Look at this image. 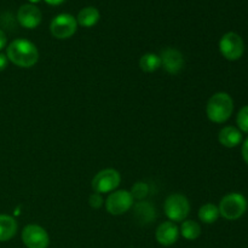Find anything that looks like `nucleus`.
I'll list each match as a JSON object with an SVG mask.
<instances>
[{
	"label": "nucleus",
	"mask_w": 248,
	"mask_h": 248,
	"mask_svg": "<svg viewBox=\"0 0 248 248\" xmlns=\"http://www.w3.org/2000/svg\"><path fill=\"white\" fill-rule=\"evenodd\" d=\"M7 60L21 68H31L38 62L39 51L31 41L16 39L7 46Z\"/></svg>",
	"instance_id": "1"
},
{
	"label": "nucleus",
	"mask_w": 248,
	"mask_h": 248,
	"mask_svg": "<svg viewBox=\"0 0 248 248\" xmlns=\"http://www.w3.org/2000/svg\"><path fill=\"white\" fill-rule=\"evenodd\" d=\"M234 110V102L232 98L225 92L215 93L207 102L206 113L207 118L212 123L223 124L232 116Z\"/></svg>",
	"instance_id": "2"
},
{
	"label": "nucleus",
	"mask_w": 248,
	"mask_h": 248,
	"mask_svg": "<svg viewBox=\"0 0 248 248\" xmlns=\"http://www.w3.org/2000/svg\"><path fill=\"white\" fill-rule=\"evenodd\" d=\"M219 216L228 220H236L245 215L247 210V200L239 193L225 195L219 203Z\"/></svg>",
	"instance_id": "3"
},
{
	"label": "nucleus",
	"mask_w": 248,
	"mask_h": 248,
	"mask_svg": "<svg viewBox=\"0 0 248 248\" xmlns=\"http://www.w3.org/2000/svg\"><path fill=\"white\" fill-rule=\"evenodd\" d=\"M164 211L171 222H183L190 212V203L182 194H172L165 201Z\"/></svg>",
	"instance_id": "4"
},
{
	"label": "nucleus",
	"mask_w": 248,
	"mask_h": 248,
	"mask_svg": "<svg viewBox=\"0 0 248 248\" xmlns=\"http://www.w3.org/2000/svg\"><path fill=\"white\" fill-rule=\"evenodd\" d=\"M121 182V176L116 170L106 169L99 171L92 179V189L94 193L106 194L114 191Z\"/></svg>",
	"instance_id": "5"
},
{
	"label": "nucleus",
	"mask_w": 248,
	"mask_h": 248,
	"mask_svg": "<svg viewBox=\"0 0 248 248\" xmlns=\"http://www.w3.org/2000/svg\"><path fill=\"white\" fill-rule=\"evenodd\" d=\"M220 53L229 61H237L242 57L245 44L241 36L234 31L224 34L219 41Z\"/></svg>",
	"instance_id": "6"
},
{
	"label": "nucleus",
	"mask_w": 248,
	"mask_h": 248,
	"mask_svg": "<svg viewBox=\"0 0 248 248\" xmlns=\"http://www.w3.org/2000/svg\"><path fill=\"white\" fill-rule=\"evenodd\" d=\"M78 29V22L74 16L69 14H61L51 21L50 31L55 38L68 39L75 34Z\"/></svg>",
	"instance_id": "7"
},
{
	"label": "nucleus",
	"mask_w": 248,
	"mask_h": 248,
	"mask_svg": "<svg viewBox=\"0 0 248 248\" xmlns=\"http://www.w3.org/2000/svg\"><path fill=\"white\" fill-rule=\"evenodd\" d=\"M133 198L128 190H118L111 193L106 201V208L110 215L121 216L131 210Z\"/></svg>",
	"instance_id": "8"
},
{
	"label": "nucleus",
	"mask_w": 248,
	"mask_h": 248,
	"mask_svg": "<svg viewBox=\"0 0 248 248\" xmlns=\"http://www.w3.org/2000/svg\"><path fill=\"white\" fill-rule=\"evenodd\" d=\"M22 241L27 248H47L50 244V237L43 227L29 224L24 227L22 232Z\"/></svg>",
	"instance_id": "9"
},
{
	"label": "nucleus",
	"mask_w": 248,
	"mask_h": 248,
	"mask_svg": "<svg viewBox=\"0 0 248 248\" xmlns=\"http://www.w3.org/2000/svg\"><path fill=\"white\" fill-rule=\"evenodd\" d=\"M160 60H161V67L172 75L178 74L186 64L182 52L172 47L165 48L160 55Z\"/></svg>",
	"instance_id": "10"
},
{
	"label": "nucleus",
	"mask_w": 248,
	"mask_h": 248,
	"mask_svg": "<svg viewBox=\"0 0 248 248\" xmlns=\"http://www.w3.org/2000/svg\"><path fill=\"white\" fill-rule=\"evenodd\" d=\"M41 11L33 4L22 5L17 12V19L19 24L27 29H34L41 23Z\"/></svg>",
	"instance_id": "11"
},
{
	"label": "nucleus",
	"mask_w": 248,
	"mask_h": 248,
	"mask_svg": "<svg viewBox=\"0 0 248 248\" xmlns=\"http://www.w3.org/2000/svg\"><path fill=\"white\" fill-rule=\"evenodd\" d=\"M157 242L162 246H172L177 242L179 237V229L173 222H164L157 227L156 232H155Z\"/></svg>",
	"instance_id": "12"
},
{
	"label": "nucleus",
	"mask_w": 248,
	"mask_h": 248,
	"mask_svg": "<svg viewBox=\"0 0 248 248\" xmlns=\"http://www.w3.org/2000/svg\"><path fill=\"white\" fill-rule=\"evenodd\" d=\"M133 216L138 222L148 224L155 219L156 213H155V207L152 203H149L148 201H140L133 206Z\"/></svg>",
	"instance_id": "13"
},
{
	"label": "nucleus",
	"mask_w": 248,
	"mask_h": 248,
	"mask_svg": "<svg viewBox=\"0 0 248 248\" xmlns=\"http://www.w3.org/2000/svg\"><path fill=\"white\" fill-rule=\"evenodd\" d=\"M220 144L227 148H234L239 145L242 140V135L240 130H237L234 126H227L222 128L218 136Z\"/></svg>",
	"instance_id": "14"
},
{
	"label": "nucleus",
	"mask_w": 248,
	"mask_h": 248,
	"mask_svg": "<svg viewBox=\"0 0 248 248\" xmlns=\"http://www.w3.org/2000/svg\"><path fill=\"white\" fill-rule=\"evenodd\" d=\"M99 18H101V15L99 11L93 6H87L84 7L82 10H80V12L78 14L77 22L78 24H80L81 27L85 28H91V27L96 26L98 23Z\"/></svg>",
	"instance_id": "15"
},
{
	"label": "nucleus",
	"mask_w": 248,
	"mask_h": 248,
	"mask_svg": "<svg viewBox=\"0 0 248 248\" xmlns=\"http://www.w3.org/2000/svg\"><path fill=\"white\" fill-rule=\"evenodd\" d=\"M17 232V222L7 215H0V242L11 240Z\"/></svg>",
	"instance_id": "16"
},
{
	"label": "nucleus",
	"mask_w": 248,
	"mask_h": 248,
	"mask_svg": "<svg viewBox=\"0 0 248 248\" xmlns=\"http://www.w3.org/2000/svg\"><path fill=\"white\" fill-rule=\"evenodd\" d=\"M140 67L143 72L153 73L156 72L160 67H161V60L160 56L155 55V53H145L140 57Z\"/></svg>",
	"instance_id": "17"
},
{
	"label": "nucleus",
	"mask_w": 248,
	"mask_h": 248,
	"mask_svg": "<svg viewBox=\"0 0 248 248\" xmlns=\"http://www.w3.org/2000/svg\"><path fill=\"white\" fill-rule=\"evenodd\" d=\"M199 219L206 224H212L219 217V210L213 203H206L199 210Z\"/></svg>",
	"instance_id": "18"
},
{
	"label": "nucleus",
	"mask_w": 248,
	"mask_h": 248,
	"mask_svg": "<svg viewBox=\"0 0 248 248\" xmlns=\"http://www.w3.org/2000/svg\"><path fill=\"white\" fill-rule=\"evenodd\" d=\"M181 234L186 240H196L201 235V227L195 220H184L181 227Z\"/></svg>",
	"instance_id": "19"
},
{
	"label": "nucleus",
	"mask_w": 248,
	"mask_h": 248,
	"mask_svg": "<svg viewBox=\"0 0 248 248\" xmlns=\"http://www.w3.org/2000/svg\"><path fill=\"white\" fill-rule=\"evenodd\" d=\"M131 195L133 199H137V200H143L145 196L149 193V186L147 183H143V182H137L135 186H132V190L130 191Z\"/></svg>",
	"instance_id": "20"
},
{
	"label": "nucleus",
	"mask_w": 248,
	"mask_h": 248,
	"mask_svg": "<svg viewBox=\"0 0 248 248\" xmlns=\"http://www.w3.org/2000/svg\"><path fill=\"white\" fill-rule=\"evenodd\" d=\"M236 123H237V126H239L240 130L248 133V106L244 107V108L239 111V114H237Z\"/></svg>",
	"instance_id": "21"
},
{
	"label": "nucleus",
	"mask_w": 248,
	"mask_h": 248,
	"mask_svg": "<svg viewBox=\"0 0 248 248\" xmlns=\"http://www.w3.org/2000/svg\"><path fill=\"white\" fill-rule=\"evenodd\" d=\"M103 202H104V201H103V198H102V194L93 193V194H91V195H90L89 203H90V206H91L92 208H94V210L102 207Z\"/></svg>",
	"instance_id": "22"
},
{
	"label": "nucleus",
	"mask_w": 248,
	"mask_h": 248,
	"mask_svg": "<svg viewBox=\"0 0 248 248\" xmlns=\"http://www.w3.org/2000/svg\"><path fill=\"white\" fill-rule=\"evenodd\" d=\"M7 61L9 60H7L6 55H4V53H0V72H2V70L7 67Z\"/></svg>",
	"instance_id": "23"
},
{
	"label": "nucleus",
	"mask_w": 248,
	"mask_h": 248,
	"mask_svg": "<svg viewBox=\"0 0 248 248\" xmlns=\"http://www.w3.org/2000/svg\"><path fill=\"white\" fill-rule=\"evenodd\" d=\"M6 43H7L6 34H5L1 29H0V51H1L5 46H6Z\"/></svg>",
	"instance_id": "24"
},
{
	"label": "nucleus",
	"mask_w": 248,
	"mask_h": 248,
	"mask_svg": "<svg viewBox=\"0 0 248 248\" xmlns=\"http://www.w3.org/2000/svg\"><path fill=\"white\" fill-rule=\"evenodd\" d=\"M242 156H244V160L248 165V140H246V142L242 145Z\"/></svg>",
	"instance_id": "25"
},
{
	"label": "nucleus",
	"mask_w": 248,
	"mask_h": 248,
	"mask_svg": "<svg viewBox=\"0 0 248 248\" xmlns=\"http://www.w3.org/2000/svg\"><path fill=\"white\" fill-rule=\"evenodd\" d=\"M48 5H52V6H56V5H61L64 0H45Z\"/></svg>",
	"instance_id": "26"
},
{
	"label": "nucleus",
	"mask_w": 248,
	"mask_h": 248,
	"mask_svg": "<svg viewBox=\"0 0 248 248\" xmlns=\"http://www.w3.org/2000/svg\"><path fill=\"white\" fill-rule=\"evenodd\" d=\"M40 1V0H29V2H31V4H36V2H39Z\"/></svg>",
	"instance_id": "27"
}]
</instances>
